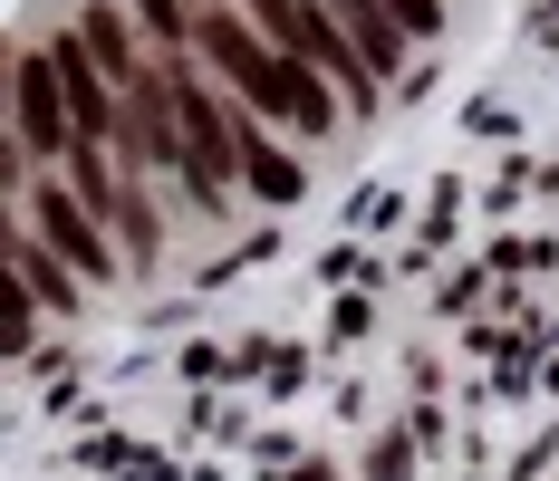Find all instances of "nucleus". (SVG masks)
<instances>
[{"instance_id":"1","label":"nucleus","mask_w":559,"mask_h":481,"mask_svg":"<svg viewBox=\"0 0 559 481\" xmlns=\"http://www.w3.org/2000/svg\"><path fill=\"white\" fill-rule=\"evenodd\" d=\"M183 39H193V49L223 68V87H231V97H241L251 116H289L299 135H329V125H337V97L319 87V68L280 58L271 39L251 29V20H231V10H203V20H193Z\"/></svg>"},{"instance_id":"2","label":"nucleus","mask_w":559,"mask_h":481,"mask_svg":"<svg viewBox=\"0 0 559 481\" xmlns=\"http://www.w3.org/2000/svg\"><path fill=\"white\" fill-rule=\"evenodd\" d=\"M251 29H261L280 58H299V68H329L337 87H347V107H367V97H377V68L347 49V29H337L319 0H251Z\"/></svg>"},{"instance_id":"3","label":"nucleus","mask_w":559,"mask_h":481,"mask_svg":"<svg viewBox=\"0 0 559 481\" xmlns=\"http://www.w3.org/2000/svg\"><path fill=\"white\" fill-rule=\"evenodd\" d=\"M165 87H174V125H183V164H193V183H203V193L223 203L231 155H241V125H251V116H231L223 97H213V87L193 77V68H174Z\"/></svg>"},{"instance_id":"4","label":"nucleus","mask_w":559,"mask_h":481,"mask_svg":"<svg viewBox=\"0 0 559 481\" xmlns=\"http://www.w3.org/2000/svg\"><path fill=\"white\" fill-rule=\"evenodd\" d=\"M29 213H39V241H49L58 261L78 269V279H97V289L116 279V241H107V221L87 213L68 183H39V193H29Z\"/></svg>"},{"instance_id":"5","label":"nucleus","mask_w":559,"mask_h":481,"mask_svg":"<svg viewBox=\"0 0 559 481\" xmlns=\"http://www.w3.org/2000/svg\"><path fill=\"white\" fill-rule=\"evenodd\" d=\"M20 145H29V155H68V97H58L49 49L20 58Z\"/></svg>"},{"instance_id":"6","label":"nucleus","mask_w":559,"mask_h":481,"mask_svg":"<svg viewBox=\"0 0 559 481\" xmlns=\"http://www.w3.org/2000/svg\"><path fill=\"white\" fill-rule=\"evenodd\" d=\"M319 10H329L337 29H347V49L367 58L377 77H386L395 58H405V29H395V20H386V0H319Z\"/></svg>"},{"instance_id":"7","label":"nucleus","mask_w":559,"mask_h":481,"mask_svg":"<svg viewBox=\"0 0 559 481\" xmlns=\"http://www.w3.org/2000/svg\"><path fill=\"white\" fill-rule=\"evenodd\" d=\"M231 173H241V183H251L261 203H299V164L280 155L261 125H241V155H231Z\"/></svg>"},{"instance_id":"8","label":"nucleus","mask_w":559,"mask_h":481,"mask_svg":"<svg viewBox=\"0 0 559 481\" xmlns=\"http://www.w3.org/2000/svg\"><path fill=\"white\" fill-rule=\"evenodd\" d=\"M10 269L29 279V299H39V309H78V269L58 261L49 241H10Z\"/></svg>"},{"instance_id":"9","label":"nucleus","mask_w":559,"mask_h":481,"mask_svg":"<svg viewBox=\"0 0 559 481\" xmlns=\"http://www.w3.org/2000/svg\"><path fill=\"white\" fill-rule=\"evenodd\" d=\"M78 49H87L97 68H107V87H116V77H135V68H145V58H135V39H126V20H116L107 0H87V20H78Z\"/></svg>"},{"instance_id":"10","label":"nucleus","mask_w":559,"mask_h":481,"mask_svg":"<svg viewBox=\"0 0 559 481\" xmlns=\"http://www.w3.org/2000/svg\"><path fill=\"white\" fill-rule=\"evenodd\" d=\"M135 20H145V39H165V58L183 49V29H193V20H183V0H135Z\"/></svg>"},{"instance_id":"11","label":"nucleus","mask_w":559,"mask_h":481,"mask_svg":"<svg viewBox=\"0 0 559 481\" xmlns=\"http://www.w3.org/2000/svg\"><path fill=\"white\" fill-rule=\"evenodd\" d=\"M29 337V299H20V269L0 261V347H20Z\"/></svg>"}]
</instances>
